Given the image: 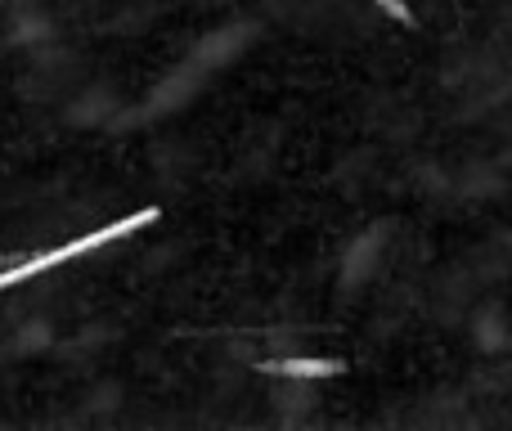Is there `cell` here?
<instances>
[{"mask_svg":"<svg viewBox=\"0 0 512 431\" xmlns=\"http://www.w3.org/2000/svg\"><path fill=\"white\" fill-rule=\"evenodd\" d=\"M153 220H158V207H140V212H131V216H122V220H108V225L90 229V234L72 238V243H59V247H50V252L18 256V261H9L5 270H0V292H5V288H18V283L36 279V274L54 270V265H63V261H77V256H86V252H99V247H108V243H122L126 234H135V229L153 225Z\"/></svg>","mask_w":512,"mask_h":431,"instance_id":"6da1fadb","label":"cell"},{"mask_svg":"<svg viewBox=\"0 0 512 431\" xmlns=\"http://www.w3.org/2000/svg\"><path fill=\"white\" fill-rule=\"evenodd\" d=\"M274 373H292V378H328L337 373V360H288V364H270Z\"/></svg>","mask_w":512,"mask_h":431,"instance_id":"7a4b0ae2","label":"cell"},{"mask_svg":"<svg viewBox=\"0 0 512 431\" xmlns=\"http://www.w3.org/2000/svg\"><path fill=\"white\" fill-rule=\"evenodd\" d=\"M378 5H382V9H387V14H391V18H400V23H414V14H409V9H405V5H400V0H378Z\"/></svg>","mask_w":512,"mask_h":431,"instance_id":"3957f363","label":"cell"}]
</instances>
